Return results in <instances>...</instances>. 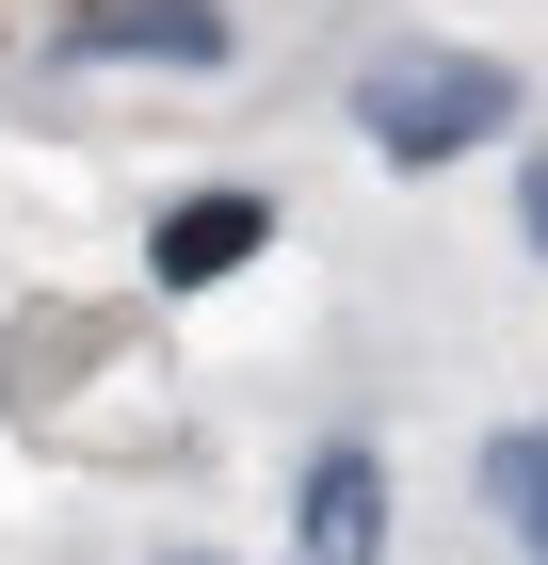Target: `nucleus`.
I'll return each mask as SVG.
<instances>
[{"instance_id": "f257e3e1", "label": "nucleus", "mask_w": 548, "mask_h": 565, "mask_svg": "<svg viewBox=\"0 0 548 565\" xmlns=\"http://www.w3.org/2000/svg\"><path fill=\"white\" fill-rule=\"evenodd\" d=\"M355 130H372L404 178H436V162H468V146L516 130V65H501V49H436V33H404V49H372V65H355Z\"/></svg>"}, {"instance_id": "f03ea898", "label": "nucleus", "mask_w": 548, "mask_h": 565, "mask_svg": "<svg viewBox=\"0 0 548 565\" xmlns=\"http://www.w3.org/2000/svg\"><path fill=\"white\" fill-rule=\"evenodd\" d=\"M65 49L82 65H226V0H82Z\"/></svg>"}, {"instance_id": "7ed1b4c3", "label": "nucleus", "mask_w": 548, "mask_h": 565, "mask_svg": "<svg viewBox=\"0 0 548 565\" xmlns=\"http://www.w3.org/2000/svg\"><path fill=\"white\" fill-rule=\"evenodd\" d=\"M258 243H275V211H258V194H178V211L146 226V275H162V291H226Z\"/></svg>"}, {"instance_id": "20e7f679", "label": "nucleus", "mask_w": 548, "mask_h": 565, "mask_svg": "<svg viewBox=\"0 0 548 565\" xmlns=\"http://www.w3.org/2000/svg\"><path fill=\"white\" fill-rule=\"evenodd\" d=\"M372 533H387L372 436H323V452H307V565H372Z\"/></svg>"}, {"instance_id": "39448f33", "label": "nucleus", "mask_w": 548, "mask_h": 565, "mask_svg": "<svg viewBox=\"0 0 548 565\" xmlns=\"http://www.w3.org/2000/svg\"><path fill=\"white\" fill-rule=\"evenodd\" d=\"M484 501H501V518H516V550L548 565V436H533V420H516V436H484Z\"/></svg>"}, {"instance_id": "423d86ee", "label": "nucleus", "mask_w": 548, "mask_h": 565, "mask_svg": "<svg viewBox=\"0 0 548 565\" xmlns=\"http://www.w3.org/2000/svg\"><path fill=\"white\" fill-rule=\"evenodd\" d=\"M516 211H533V243H548V162H533V178H516Z\"/></svg>"}]
</instances>
